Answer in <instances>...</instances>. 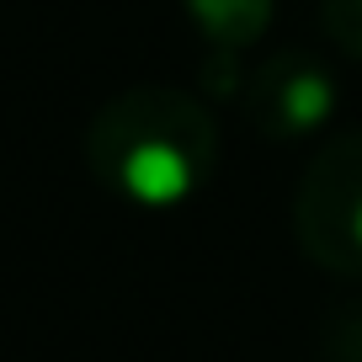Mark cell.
<instances>
[{
    "label": "cell",
    "instance_id": "cell-1",
    "mask_svg": "<svg viewBox=\"0 0 362 362\" xmlns=\"http://www.w3.org/2000/svg\"><path fill=\"white\" fill-rule=\"evenodd\" d=\"M218 128L197 96L176 86H128L86 128V165L112 197L149 214L192 203L214 181Z\"/></svg>",
    "mask_w": 362,
    "mask_h": 362
},
{
    "label": "cell",
    "instance_id": "cell-2",
    "mask_svg": "<svg viewBox=\"0 0 362 362\" xmlns=\"http://www.w3.org/2000/svg\"><path fill=\"white\" fill-rule=\"evenodd\" d=\"M293 235L315 267L362 283V128H336L293 192Z\"/></svg>",
    "mask_w": 362,
    "mask_h": 362
},
{
    "label": "cell",
    "instance_id": "cell-3",
    "mask_svg": "<svg viewBox=\"0 0 362 362\" xmlns=\"http://www.w3.org/2000/svg\"><path fill=\"white\" fill-rule=\"evenodd\" d=\"M341 107V80L330 75L325 59L304 54V48H283L267 54L245 75L240 90V112L272 144H293V139L325 134L330 117Z\"/></svg>",
    "mask_w": 362,
    "mask_h": 362
},
{
    "label": "cell",
    "instance_id": "cell-4",
    "mask_svg": "<svg viewBox=\"0 0 362 362\" xmlns=\"http://www.w3.org/2000/svg\"><path fill=\"white\" fill-rule=\"evenodd\" d=\"M277 0H187V16L214 54H245L272 27Z\"/></svg>",
    "mask_w": 362,
    "mask_h": 362
},
{
    "label": "cell",
    "instance_id": "cell-5",
    "mask_svg": "<svg viewBox=\"0 0 362 362\" xmlns=\"http://www.w3.org/2000/svg\"><path fill=\"white\" fill-rule=\"evenodd\" d=\"M320 362H362V298H346L320 325Z\"/></svg>",
    "mask_w": 362,
    "mask_h": 362
},
{
    "label": "cell",
    "instance_id": "cell-6",
    "mask_svg": "<svg viewBox=\"0 0 362 362\" xmlns=\"http://www.w3.org/2000/svg\"><path fill=\"white\" fill-rule=\"evenodd\" d=\"M320 27L341 54L362 59V0H320Z\"/></svg>",
    "mask_w": 362,
    "mask_h": 362
}]
</instances>
